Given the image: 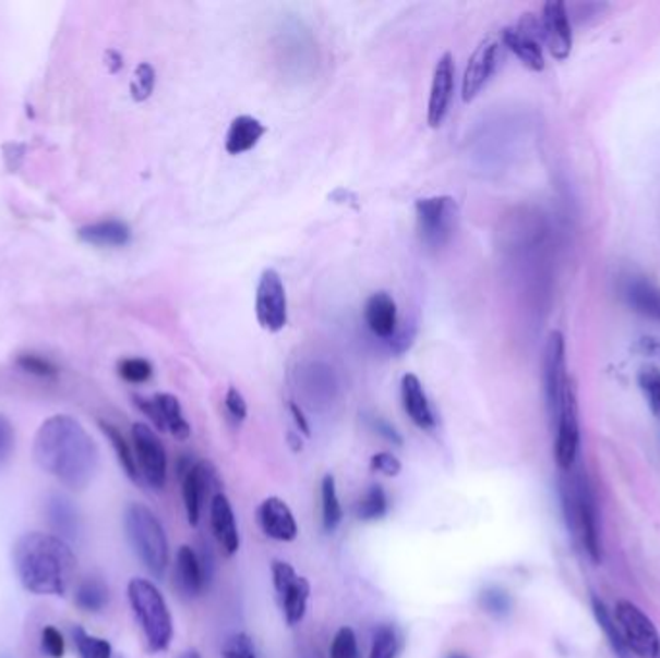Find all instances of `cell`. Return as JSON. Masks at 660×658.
<instances>
[{
    "label": "cell",
    "mask_w": 660,
    "mask_h": 658,
    "mask_svg": "<svg viewBox=\"0 0 660 658\" xmlns=\"http://www.w3.org/2000/svg\"><path fill=\"white\" fill-rule=\"evenodd\" d=\"M34 458L43 472L70 490H84L99 465L95 440L70 415H52L43 423L35 435Z\"/></svg>",
    "instance_id": "cell-1"
},
{
    "label": "cell",
    "mask_w": 660,
    "mask_h": 658,
    "mask_svg": "<svg viewBox=\"0 0 660 658\" xmlns=\"http://www.w3.org/2000/svg\"><path fill=\"white\" fill-rule=\"evenodd\" d=\"M12 562L25 592L64 597L75 572V555L68 540L52 533H25L12 549Z\"/></svg>",
    "instance_id": "cell-2"
},
{
    "label": "cell",
    "mask_w": 660,
    "mask_h": 658,
    "mask_svg": "<svg viewBox=\"0 0 660 658\" xmlns=\"http://www.w3.org/2000/svg\"><path fill=\"white\" fill-rule=\"evenodd\" d=\"M124 532L135 557L142 560L151 574L163 577L167 572L170 550L167 533L155 512L140 502L128 504L124 510Z\"/></svg>",
    "instance_id": "cell-3"
},
{
    "label": "cell",
    "mask_w": 660,
    "mask_h": 658,
    "mask_svg": "<svg viewBox=\"0 0 660 658\" xmlns=\"http://www.w3.org/2000/svg\"><path fill=\"white\" fill-rule=\"evenodd\" d=\"M128 600L142 625L151 653L167 650L175 635V625L167 600L160 595L157 585L149 580L134 577L128 583Z\"/></svg>",
    "instance_id": "cell-4"
},
{
    "label": "cell",
    "mask_w": 660,
    "mask_h": 658,
    "mask_svg": "<svg viewBox=\"0 0 660 658\" xmlns=\"http://www.w3.org/2000/svg\"><path fill=\"white\" fill-rule=\"evenodd\" d=\"M564 508L572 529L581 535L587 555L593 564L602 562L601 529H599V510L589 485L584 479H576L572 487L564 489Z\"/></svg>",
    "instance_id": "cell-5"
},
{
    "label": "cell",
    "mask_w": 660,
    "mask_h": 658,
    "mask_svg": "<svg viewBox=\"0 0 660 658\" xmlns=\"http://www.w3.org/2000/svg\"><path fill=\"white\" fill-rule=\"evenodd\" d=\"M416 219L421 244L441 249L451 242L458 224V205L448 195L423 197L416 202Z\"/></svg>",
    "instance_id": "cell-6"
},
{
    "label": "cell",
    "mask_w": 660,
    "mask_h": 658,
    "mask_svg": "<svg viewBox=\"0 0 660 658\" xmlns=\"http://www.w3.org/2000/svg\"><path fill=\"white\" fill-rule=\"evenodd\" d=\"M616 624L629 653H634L639 658L659 657V630L652 624L651 618L632 600H619Z\"/></svg>",
    "instance_id": "cell-7"
},
{
    "label": "cell",
    "mask_w": 660,
    "mask_h": 658,
    "mask_svg": "<svg viewBox=\"0 0 660 658\" xmlns=\"http://www.w3.org/2000/svg\"><path fill=\"white\" fill-rule=\"evenodd\" d=\"M554 422H556L554 460L561 472H572L579 450V405H577L576 387L572 380L562 394Z\"/></svg>",
    "instance_id": "cell-8"
},
{
    "label": "cell",
    "mask_w": 660,
    "mask_h": 658,
    "mask_svg": "<svg viewBox=\"0 0 660 658\" xmlns=\"http://www.w3.org/2000/svg\"><path fill=\"white\" fill-rule=\"evenodd\" d=\"M132 442L140 475L153 489H165L168 472L167 450L157 432L145 423H135L132 427Z\"/></svg>",
    "instance_id": "cell-9"
},
{
    "label": "cell",
    "mask_w": 660,
    "mask_h": 658,
    "mask_svg": "<svg viewBox=\"0 0 660 658\" xmlns=\"http://www.w3.org/2000/svg\"><path fill=\"white\" fill-rule=\"evenodd\" d=\"M501 41L508 51L518 57L524 66L529 68L531 72H543V27L541 20H537L533 14H526L519 20L516 26L504 27L501 34Z\"/></svg>",
    "instance_id": "cell-10"
},
{
    "label": "cell",
    "mask_w": 660,
    "mask_h": 658,
    "mask_svg": "<svg viewBox=\"0 0 660 658\" xmlns=\"http://www.w3.org/2000/svg\"><path fill=\"white\" fill-rule=\"evenodd\" d=\"M255 315L261 329L267 332H280L288 325L285 282L275 269H265L261 275L255 294Z\"/></svg>",
    "instance_id": "cell-11"
},
{
    "label": "cell",
    "mask_w": 660,
    "mask_h": 658,
    "mask_svg": "<svg viewBox=\"0 0 660 658\" xmlns=\"http://www.w3.org/2000/svg\"><path fill=\"white\" fill-rule=\"evenodd\" d=\"M568 369H566V342L559 330H552L543 352V385L547 407L552 419L559 412L562 394L568 387Z\"/></svg>",
    "instance_id": "cell-12"
},
{
    "label": "cell",
    "mask_w": 660,
    "mask_h": 658,
    "mask_svg": "<svg viewBox=\"0 0 660 658\" xmlns=\"http://www.w3.org/2000/svg\"><path fill=\"white\" fill-rule=\"evenodd\" d=\"M273 583H275L280 602H283L286 624H300L308 612V600L311 595L310 582L296 574V570L288 562L275 560L273 562Z\"/></svg>",
    "instance_id": "cell-13"
},
{
    "label": "cell",
    "mask_w": 660,
    "mask_h": 658,
    "mask_svg": "<svg viewBox=\"0 0 660 658\" xmlns=\"http://www.w3.org/2000/svg\"><path fill=\"white\" fill-rule=\"evenodd\" d=\"M501 59V42L485 39L477 47L469 59L464 77H461V99L469 102L483 92V87L493 77Z\"/></svg>",
    "instance_id": "cell-14"
},
{
    "label": "cell",
    "mask_w": 660,
    "mask_h": 658,
    "mask_svg": "<svg viewBox=\"0 0 660 658\" xmlns=\"http://www.w3.org/2000/svg\"><path fill=\"white\" fill-rule=\"evenodd\" d=\"M217 472L209 462L201 460V462H195L190 467H185L184 475H182V497H184L188 524L192 527L200 524L203 498L207 497L211 489L217 487Z\"/></svg>",
    "instance_id": "cell-15"
},
{
    "label": "cell",
    "mask_w": 660,
    "mask_h": 658,
    "mask_svg": "<svg viewBox=\"0 0 660 658\" xmlns=\"http://www.w3.org/2000/svg\"><path fill=\"white\" fill-rule=\"evenodd\" d=\"M541 27H543V42L551 52L552 59H568L574 45V35H572L566 4L561 0L547 2L541 16Z\"/></svg>",
    "instance_id": "cell-16"
},
{
    "label": "cell",
    "mask_w": 660,
    "mask_h": 658,
    "mask_svg": "<svg viewBox=\"0 0 660 658\" xmlns=\"http://www.w3.org/2000/svg\"><path fill=\"white\" fill-rule=\"evenodd\" d=\"M454 77H456L454 57L451 52H444L436 62L429 105H427V122L431 127L443 126L444 119L451 109L452 95H454Z\"/></svg>",
    "instance_id": "cell-17"
},
{
    "label": "cell",
    "mask_w": 660,
    "mask_h": 658,
    "mask_svg": "<svg viewBox=\"0 0 660 658\" xmlns=\"http://www.w3.org/2000/svg\"><path fill=\"white\" fill-rule=\"evenodd\" d=\"M257 522L268 539L290 543L298 537L296 517L283 498H265L257 508Z\"/></svg>",
    "instance_id": "cell-18"
},
{
    "label": "cell",
    "mask_w": 660,
    "mask_h": 658,
    "mask_svg": "<svg viewBox=\"0 0 660 658\" xmlns=\"http://www.w3.org/2000/svg\"><path fill=\"white\" fill-rule=\"evenodd\" d=\"M209 580V572L205 570L200 555L188 545L180 547L178 555H176V589L182 593L184 597L193 599V597H200L201 593L205 592Z\"/></svg>",
    "instance_id": "cell-19"
},
{
    "label": "cell",
    "mask_w": 660,
    "mask_h": 658,
    "mask_svg": "<svg viewBox=\"0 0 660 658\" xmlns=\"http://www.w3.org/2000/svg\"><path fill=\"white\" fill-rule=\"evenodd\" d=\"M211 527L226 557L236 555L240 549V533L236 524L235 510L225 492H217L211 498Z\"/></svg>",
    "instance_id": "cell-20"
},
{
    "label": "cell",
    "mask_w": 660,
    "mask_h": 658,
    "mask_svg": "<svg viewBox=\"0 0 660 658\" xmlns=\"http://www.w3.org/2000/svg\"><path fill=\"white\" fill-rule=\"evenodd\" d=\"M400 392L404 412L408 414L413 425H418L419 429L423 430L435 429V414L418 375L406 373L401 377Z\"/></svg>",
    "instance_id": "cell-21"
},
{
    "label": "cell",
    "mask_w": 660,
    "mask_h": 658,
    "mask_svg": "<svg viewBox=\"0 0 660 658\" xmlns=\"http://www.w3.org/2000/svg\"><path fill=\"white\" fill-rule=\"evenodd\" d=\"M363 319L368 329L376 338L388 340L396 334V325H398V309L396 302L388 292H375L368 297L365 307H363Z\"/></svg>",
    "instance_id": "cell-22"
},
{
    "label": "cell",
    "mask_w": 660,
    "mask_h": 658,
    "mask_svg": "<svg viewBox=\"0 0 660 658\" xmlns=\"http://www.w3.org/2000/svg\"><path fill=\"white\" fill-rule=\"evenodd\" d=\"M267 134V126L250 114L236 117L226 132L225 147L230 155H242L260 144L261 137Z\"/></svg>",
    "instance_id": "cell-23"
},
{
    "label": "cell",
    "mask_w": 660,
    "mask_h": 658,
    "mask_svg": "<svg viewBox=\"0 0 660 658\" xmlns=\"http://www.w3.org/2000/svg\"><path fill=\"white\" fill-rule=\"evenodd\" d=\"M84 244L95 247H124L132 240V230L122 220H100L77 230Z\"/></svg>",
    "instance_id": "cell-24"
},
{
    "label": "cell",
    "mask_w": 660,
    "mask_h": 658,
    "mask_svg": "<svg viewBox=\"0 0 660 658\" xmlns=\"http://www.w3.org/2000/svg\"><path fill=\"white\" fill-rule=\"evenodd\" d=\"M626 302L634 312L651 321L660 322V288L644 277H634L624 288Z\"/></svg>",
    "instance_id": "cell-25"
},
{
    "label": "cell",
    "mask_w": 660,
    "mask_h": 658,
    "mask_svg": "<svg viewBox=\"0 0 660 658\" xmlns=\"http://www.w3.org/2000/svg\"><path fill=\"white\" fill-rule=\"evenodd\" d=\"M47 515L52 532L60 539H75L80 535V515L67 497H50L47 502Z\"/></svg>",
    "instance_id": "cell-26"
},
{
    "label": "cell",
    "mask_w": 660,
    "mask_h": 658,
    "mask_svg": "<svg viewBox=\"0 0 660 658\" xmlns=\"http://www.w3.org/2000/svg\"><path fill=\"white\" fill-rule=\"evenodd\" d=\"M153 400H155V404H157V407H159L165 430H168V432H170L176 440L190 439V435H192V427H190V423H188V419L184 417V412H182L180 400H178L176 397H172V394H167V392H159V394H155Z\"/></svg>",
    "instance_id": "cell-27"
},
{
    "label": "cell",
    "mask_w": 660,
    "mask_h": 658,
    "mask_svg": "<svg viewBox=\"0 0 660 658\" xmlns=\"http://www.w3.org/2000/svg\"><path fill=\"white\" fill-rule=\"evenodd\" d=\"M591 607H593L595 620H597V624H599L602 633L607 635V639L611 643L614 655L619 658H629L632 653L627 650L624 637H622V633H620L619 624H616V620L612 618L607 605H604L597 595H591Z\"/></svg>",
    "instance_id": "cell-28"
},
{
    "label": "cell",
    "mask_w": 660,
    "mask_h": 658,
    "mask_svg": "<svg viewBox=\"0 0 660 658\" xmlns=\"http://www.w3.org/2000/svg\"><path fill=\"white\" fill-rule=\"evenodd\" d=\"M75 605L85 612H100L109 605V587L103 580L89 577L77 585Z\"/></svg>",
    "instance_id": "cell-29"
},
{
    "label": "cell",
    "mask_w": 660,
    "mask_h": 658,
    "mask_svg": "<svg viewBox=\"0 0 660 658\" xmlns=\"http://www.w3.org/2000/svg\"><path fill=\"white\" fill-rule=\"evenodd\" d=\"M99 427L105 437L110 440V444L117 452L118 462L122 465L125 475L132 479V482H140V470H137V462H135V454L132 452V448L128 444V440L124 439V435L107 422H99Z\"/></svg>",
    "instance_id": "cell-30"
},
{
    "label": "cell",
    "mask_w": 660,
    "mask_h": 658,
    "mask_svg": "<svg viewBox=\"0 0 660 658\" xmlns=\"http://www.w3.org/2000/svg\"><path fill=\"white\" fill-rule=\"evenodd\" d=\"M321 500H323V527L326 533H333L343 524V507L336 492V479L328 473L321 483Z\"/></svg>",
    "instance_id": "cell-31"
},
{
    "label": "cell",
    "mask_w": 660,
    "mask_h": 658,
    "mask_svg": "<svg viewBox=\"0 0 660 658\" xmlns=\"http://www.w3.org/2000/svg\"><path fill=\"white\" fill-rule=\"evenodd\" d=\"M388 512V497L381 485H371L356 507V515L361 522H375Z\"/></svg>",
    "instance_id": "cell-32"
},
{
    "label": "cell",
    "mask_w": 660,
    "mask_h": 658,
    "mask_svg": "<svg viewBox=\"0 0 660 658\" xmlns=\"http://www.w3.org/2000/svg\"><path fill=\"white\" fill-rule=\"evenodd\" d=\"M398 650H400V637H398L396 627L391 624L379 625L373 633V645H371L369 658H396Z\"/></svg>",
    "instance_id": "cell-33"
},
{
    "label": "cell",
    "mask_w": 660,
    "mask_h": 658,
    "mask_svg": "<svg viewBox=\"0 0 660 658\" xmlns=\"http://www.w3.org/2000/svg\"><path fill=\"white\" fill-rule=\"evenodd\" d=\"M74 645L80 658H110L112 657V647L107 639L95 637L85 632L84 627H75Z\"/></svg>",
    "instance_id": "cell-34"
},
{
    "label": "cell",
    "mask_w": 660,
    "mask_h": 658,
    "mask_svg": "<svg viewBox=\"0 0 660 658\" xmlns=\"http://www.w3.org/2000/svg\"><path fill=\"white\" fill-rule=\"evenodd\" d=\"M639 389L644 392L647 404L651 407L652 415L660 419V369L655 365H645L637 375Z\"/></svg>",
    "instance_id": "cell-35"
},
{
    "label": "cell",
    "mask_w": 660,
    "mask_h": 658,
    "mask_svg": "<svg viewBox=\"0 0 660 658\" xmlns=\"http://www.w3.org/2000/svg\"><path fill=\"white\" fill-rule=\"evenodd\" d=\"M479 605L491 617L504 618L511 614L512 599L501 587H487L479 595Z\"/></svg>",
    "instance_id": "cell-36"
},
{
    "label": "cell",
    "mask_w": 660,
    "mask_h": 658,
    "mask_svg": "<svg viewBox=\"0 0 660 658\" xmlns=\"http://www.w3.org/2000/svg\"><path fill=\"white\" fill-rule=\"evenodd\" d=\"M155 82H157L155 68L151 66L149 62H142L135 68L134 80L130 84L132 99L137 102L147 101L155 89Z\"/></svg>",
    "instance_id": "cell-37"
},
{
    "label": "cell",
    "mask_w": 660,
    "mask_h": 658,
    "mask_svg": "<svg viewBox=\"0 0 660 658\" xmlns=\"http://www.w3.org/2000/svg\"><path fill=\"white\" fill-rule=\"evenodd\" d=\"M118 375L132 385H143L153 377V365L143 357H128L118 363Z\"/></svg>",
    "instance_id": "cell-38"
},
{
    "label": "cell",
    "mask_w": 660,
    "mask_h": 658,
    "mask_svg": "<svg viewBox=\"0 0 660 658\" xmlns=\"http://www.w3.org/2000/svg\"><path fill=\"white\" fill-rule=\"evenodd\" d=\"M331 658H360L358 637L351 627H340L331 643Z\"/></svg>",
    "instance_id": "cell-39"
},
{
    "label": "cell",
    "mask_w": 660,
    "mask_h": 658,
    "mask_svg": "<svg viewBox=\"0 0 660 658\" xmlns=\"http://www.w3.org/2000/svg\"><path fill=\"white\" fill-rule=\"evenodd\" d=\"M223 658H257L248 633H232L223 645Z\"/></svg>",
    "instance_id": "cell-40"
},
{
    "label": "cell",
    "mask_w": 660,
    "mask_h": 658,
    "mask_svg": "<svg viewBox=\"0 0 660 658\" xmlns=\"http://www.w3.org/2000/svg\"><path fill=\"white\" fill-rule=\"evenodd\" d=\"M17 365H20L25 373L35 375V377H57V375H59L57 365L49 362V360H45L41 355H20V357H17Z\"/></svg>",
    "instance_id": "cell-41"
},
{
    "label": "cell",
    "mask_w": 660,
    "mask_h": 658,
    "mask_svg": "<svg viewBox=\"0 0 660 658\" xmlns=\"http://www.w3.org/2000/svg\"><path fill=\"white\" fill-rule=\"evenodd\" d=\"M41 647L43 653L50 658H62L64 657V650H67V643H64V635L55 627V625H47L41 633Z\"/></svg>",
    "instance_id": "cell-42"
},
{
    "label": "cell",
    "mask_w": 660,
    "mask_h": 658,
    "mask_svg": "<svg viewBox=\"0 0 660 658\" xmlns=\"http://www.w3.org/2000/svg\"><path fill=\"white\" fill-rule=\"evenodd\" d=\"M14 444H16L14 427L4 415H0V467L9 464L10 456L14 452Z\"/></svg>",
    "instance_id": "cell-43"
},
{
    "label": "cell",
    "mask_w": 660,
    "mask_h": 658,
    "mask_svg": "<svg viewBox=\"0 0 660 658\" xmlns=\"http://www.w3.org/2000/svg\"><path fill=\"white\" fill-rule=\"evenodd\" d=\"M371 470L385 477H398L401 472V462L391 452H379L375 456H371Z\"/></svg>",
    "instance_id": "cell-44"
},
{
    "label": "cell",
    "mask_w": 660,
    "mask_h": 658,
    "mask_svg": "<svg viewBox=\"0 0 660 658\" xmlns=\"http://www.w3.org/2000/svg\"><path fill=\"white\" fill-rule=\"evenodd\" d=\"M225 407L228 415L235 419L236 423H242L248 417V404H245V398L242 397V392L230 387L225 397Z\"/></svg>",
    "instance_id": "cell-45"
},
{
    "label": "cell",
    "mask_w": 660,
    "mask_h": 658,
    "mask_svg": "<svg viewBox=\"0 0 660 658\" xmlns=\"http://www.w3.org/2000/svg\"><path fill=\"white\" fill-rule=\"evenodd\" d=\"M375 429L379 430L386 440H391L394 444H401L400 432L394 429L391 423L383 422V419H375Z\"/></svg>",
    "instance_id": "cell-46"
},
{
    "label": "cell",
    "mask_w": 660,
    "mask_h": 658,
    "mask_svg": "<svg viewBox=\"0 0 660 658\" xmlns=\"http://www.w3.org/2000/svg\"><path fill=\"white\" fill-rule=\"evenodd\" d=\"M290 412H292L293 422L298 425V429H300L305 437H310V422H308V417L301 412L300 405L296 404V402H290Z\"/></svg>",
    "instance_id": "cell-47"
},
{
    "label": "cell",
    "mask_w": 660,
    "mask_h": 658,
    "mask_svg": "<svg viewBox=\"0 0 660 658\" xmlns=\"http://www.w3.org/2000/svg\"><path fill=\"white\" fill-rule=\"evenodd\" d=\"M107 66L110 72H118L122 68V57L117 51L107 52Z\"/></svg>",
    "instance_id": "cell-48"
},
{
    "label": "cell",
    "mask_w": 660,
    "mask_h": 658,
    "mask_svg": "<svg viewBox=\"0 0 660 658\" xmlns=\"http://www.w3.org/2000/svg\"><path fill=\"white\" fill-rule=\"evenodd\" d=\"M288 442H290V444H292L293 452H300V450H301L300 435H296V432H288Z\"/></svg>",
    "instance_id": "cell-49"
},
{
    "label": "cell",
    "mask_w": 660,
    "mask_h": 658,
    "mask_svg": "<svg viewBox=\"0 0 660 658\" xmlns=\"http://www.w3.org/2000/svg\"><path fill=\"white\" fill-rule=\"evenodd\" d=\"M178 658H201V655L195 649H188L184 650V653H182V655H180Z\"/></svg>",
    "instance_id": "cell-50"
},
{
    "label": "cell",
    "mask_w": 660,
    "mask_h": 658,
    "mask_svg": "<svg viewBox=\"0 0 660 658\" xmlns=\"http://www.w3.org/2000/svg\"><path fill=\"white\" fill-rule=\"evenodd\" d=\"M446 658H468L466 655H448Z\"/></svg>",
    "instance_id": "cell-51"
}]
</instances>
